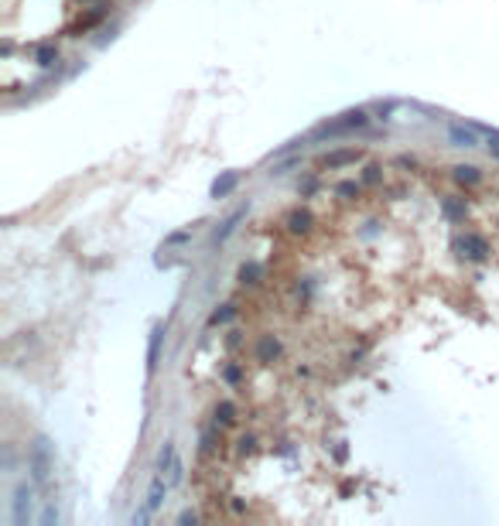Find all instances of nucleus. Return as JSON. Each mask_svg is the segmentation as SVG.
I'll return each mask as SVG.
<instances>
[{
    "instance_id": "obj_1",
    "label": "nucleus",
    "mask_w": 499,
    "mask_h": 526,
    "mask_svg": "<svg viewBox=\"0 0 499 526\" xmlns=\"http://www.w3.org/2000/svg\"><path fill=\"white\" fill-rule=\"evenodd\" d=\"M455 246H458V250H462V257H469V260H486V257H489V243H486L482 236H475V233L458 236Z\"/></svg>"
},
{
    "instance_id": "obj_2",
    "label": "nucleus",
    "mask_w": 499,
    "mask_h": 526,
    "mask_svg": "<svg viewBox=\"0 0 499 526\" xmlns=\"http://www.w3.org/2000/svg\"><path fill=\"white\" fill-rule=\"evenodd\" d=\"M164 489H168V478H164V472H154V482H151V492H147V502H144V513H140V520H147L154 509L161 506V496H164Z\"/></svg>"
},
{
    "instance_id": "obj_3",
    "label": "nucleus",
    "mask_w": 499,
    "mask_h": 526,
    "mask_svg": "<svg viewBox=\"0 0 499 526\" xmlns=\"http://www.w3.org/2000/svg\"><path fill=\"white\" fill-rule=\"evenodd\" d=\"M451 140H455L458 147H475V133L462 130V127H451Z\"/></svg>"
},
{
    "instance_id": "obj_4",
    "label": "nucleus",
    "mask_w": 499,
    "mask_h": 526,
    "mask_svg": "<svg viewBox=\"0 0 499 526\" xmlns=\"http://www.w3.org/2000/svg\"><path fill=\"white\" fill-rule=\"evenodd\" d=\"M359 158V151H339V154H332V158H325L328 168H339V164H349V161Z\"/></svg>"
},
{
    "instance_id": "obj_5",
    "label": "nucleus",
    "mask_w": 499,
    "mask_h": 526,
    "mask_svg": "<svg viewBox=\"0 0 499 526\" xmlns=\"http://www.w3.org/2000/svg\"><path fill=\"white\" fill-rule=\"evenodd\" d=\"M455 178L462 184H475L479 182V171H475V168H455Z\"/></svg>"
},
{
    "instance_id": "obj_6",
    "label": "nucleus",
    "mask_w": 499,
    "mask_h": 526,
    "mask_svg": "<svg viewBox=\"0 0 499 526\" xmlns=\"http://www.w3.org/2000/svg\"><path fill=\"white\" fill-rule=\"evenodd\" d=\"M489 151H493V154L499 158V140H493V144H489Z\"/></svg>"
}]
</instances>
